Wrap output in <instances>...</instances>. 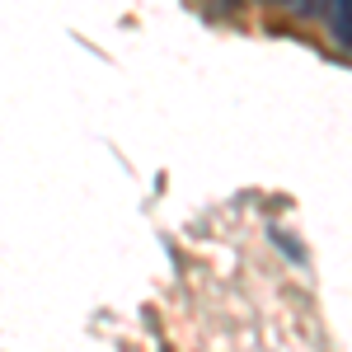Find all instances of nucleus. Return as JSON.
I'll return each mask as SVG.
<instances>
[{
    "instance_id": "1",
    "label": "nucleus",
    "mask_w": 352,
    "mask_h": 352,
    "mask_svg": "<svg viewBox=\"0 0 352 352\" xmlns=\"http://www.w3.org/2000/svg\"><path fill=\"white\" fill-rule=\"evenodd\" d=\"M324 19H329V33H333V43L352 52V0H333Z\"/></svg>"
},
{
    "instance_id": "2",
    "label": "nucleus",
    "mask_w": 352,
    "mask_h": 352,
    "mask_svg": "<svg viewBox=\"0 0 352 352\" xmlns=\"http://www.w3.org/2000/svg\"><path fill=\"white\" fill-rule=\"evenodd\" d=\"M329 5L333 0H292V10H296L300 19H320V14H329Z\"/></svg>"
}]
</instances>
